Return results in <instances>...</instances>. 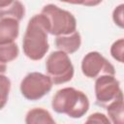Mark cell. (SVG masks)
<instances>
[{
    "label": "cell",
    "mask_w": 124,
    "mask_h": 124,
    "mask_svg": "<svg viewBox=\"0 0 124 124\" xmlns=\"http://www.w3.org/2000/svg\"><path fill=\"white\" fill-rule=\"evenodd\" d=\"M46 71L53 84H62L70 81L75 73L69 55L61 50L52 51L47 56Z\"/></svg>",
    "instance_id": "4"
},
{
    "label": "cell",
    "mask_w": 124,
    "mask_h": 124,
    "mask_svg": "<svg viewBox=\"0 0 124 124\" xmlns=\"http://www.w3.org/2000/svg\"><path fill=\"white\" fill-rule=\"evenodd\" d=\"M51 107L57 113L67 114L71 118H80L89 109V100L84 92L74 87H64L54 94Z\"/></svg>",
    "instance_id": "2"
},
{
    "label": "cell",
    "mask_w": 124,
    "mask_h": 124,
    "mask_svg": "<svg viewBox=\"0 0 124 124\" xmlns=\"http://www.w3.org/2000/svg\"><path fill=\"white\" fill-rule=\"evenodd\" d=\"M108 118L111 124H124V105H123V95L116 98L114 101L109 103L107 107Z\"/></svg>",
    "instance_id": "12"
},
{
    "label": "cell",
    "mask_w": 124,
    "mask_h": 124,
    "mask_svg": "<svg viewBox=\"0 0 124 124\" xmlns=\"http://www.w3.org/2000/svg\"><path fill=\"white\" fill-rule=\"evenodd\" d=\"M46 16L47 32L55 37L66 36L77 31V19L75 16L54 4L44 6L41 11Z\"/></svg>",
    "instance_id": "3"
},
{
    "label": "cell",
    "mask_w": 124,
    "mask_h": 124,
    "mask_svg": "<svg viewBox=\"0 0 124 124\" xmlns=\"http://www.w3.org/2000/svg\"><path fill=\"white\" fill-rule=\"evenodd\" d=\"M19 34V21L13 18L0 19V46L15 43Z\"/></svg>",
    "instance_id": "9"
},
{
    "label": "cell",
    "mask_w": 124,
    "mask_h": 124,
    "mask_svg": "<svg viewBox=\"0 0 124 124\" xmlns=\"http://www.w3.org/2000/svg\"><path fill=\"white\" fill-rule=\"evenodd\" d=\"M54 43L58 50H61L67 54H72L78 50V48L80 47L81 37L79 32L77 30L70 35L55 37Z\"/></svg>",
    "instance_id": "10"
},
{
    "label": "cell",
    "mask_w": 124,
    "mask_h": 124,
    "mask_svg": "<svg viewBox=\"0 0 124 124\" xmlns=\"http://www.w3.org/2000/svg\"><path fill=\"white\" fill-rule=\"evenodd\" d=\"M81 72L89 78H97L104 75H115L113 65L98 51H90L84 55L81 61Z\"/></svg>",
    "instance_id": "6"
},
{
    "label": "cell",
    "mask_w": 124,
    "mask_h": 124,
    "mask_svg": "<svg viewBox=\"0 0 124 124\" xmlns=\"http://www.w3.org/2000/svg\"><path fill=\"white\" fill-rule=\"evenodd\" d=\"M6 71H7V65L0 62V75H4Z\"/></svg>",
    "instance_id": "18"
},
{
    "label": "cell",
    "mask_w": 124,
    "mask_h": 124,
    "mask_svg": "<svg viewBox=\"0 0 124 124\" xmlns=\"http://www.w3.org/2000/svg\"><path fill=\"white\" fill-rule=\"evenodd\" d=\"M110 55L116 61L123 63V55H124V39L120 38L116 40L110 46Z\"/></svg>",
    "instance_id": "15"
},
{
    "label": "cell",
    "mask_w": 124,
    "mask_h": 124,
    "mask_svg": "<svg viewBox=\"0 0 124 124\" xmlns=\"http://www.w3.org/2000/svg\"><path fill=\"white\" fill-rule=\"evenodd\" d=\"M83 124H111L108 116L101 112L91 113Z\"/></svg>",
    "instance_id": "16"
},
{
    "label": "cell",
    "mask_w": 124,
    "mask_h": 124,
    "mask_svg": "<svg viewBox=\"0 0 124 124\" xmlns=\"http://www.w3.org/2000/svg\"><path fill=\"white\" fill-rule=\"evenodd\" d=\"M11 90V80L5 75H0V109H2L9 98V93Z\"/></svg>",
    "instance_id": "14"
},
{
    "label": "cell",
    "mask_w": 124,
    "mask_h": 124,
    "mask_svg": "<svg viewBox=\"0 0 124 124\" xmlns=\"http://www.w3.org/2000/svg\"><path fill=\"white\" fill-rule=\"evenodd\" d=\"M25 124H56L48 110L43 108H34L27 111Z\"/></svg>",
    "instance_id": "11"
},
{
    "label": "cell",
    "mask_w": 124,
    "mask_h": 124,
    "mask_svg": "<svg viewBox=\"0 0 124 124\" xmlns=\"http://www.w3.org/2000/svg\"><path fill=\"white\" fill-rule=\"evenodd\" d=\"M19 54V48L16 43L7 44L0 46V62L7 64L17 58Z\"/></svg>",
    "instance_id": "13"
},
{
    "label": "cell",
    "mask_w": 124,
    "mask_h": 124,
    "mask_svg": "<svg viewBox=\"0 0 124 124\" xmlns=\"http://www.w3.org/2000/svg\"><path fill=\"white\" fill-rule=\"evenodd\" d=\"M95 96L100 106L107 107L119 96L123 95L120 82L114 76L104 75L96 78L94 84Z\"/></svg>",
    "instance_id": "7"
},
{
    "label": "cell",
    "mask_w": 124,
    "mask_h": 124,
    "mask_svg": "<svg viewBox=\"0 0 124 124\" xmlns=\"http://www.w3.org/2000/svg\"><path fill=\"white\" fill-rule=\"evenodd\" d=\"M52 81L47 75L31 72L20 82V92L29 101H37L46 95L52 88Z\"/></svg>",
    "instance_id": "5"
},
{
    "label": "cell",
    "mask_w": 124,
    "mask_h": 124,
    "mask_svg": "<svg viewBox=\"0 0 124 124\" xmlns=\"http://www.w3.org/2000/svg\"><path fill=\"white\" fill-rule=\"evenodd\" d=\"M47 34L46 16L41 13L33 16L27 23L22 40L23 52L29 59L38 61L45 57L49 48Z\"/></svg>",
    "instance_id": "1"
},
{
    "label": "cell",
    "mask_w": 124,
    "mask_h": 124,
    "mask_svg": "<svg viewBox=\"0 0 124 124\" xmlns=\"http://www.w3.org/2000/svg\"><path fill=\"white\" fill-rule=\"evenodd\" d=\"M123 8H124V4H120L117 7H115V9L112 12V19L114 21V23L120 27L123 28L124 26V21H123Z\"/></svg>",
    "instance_id": "17"
},
{
    "label": "cell",
    "mask_w": 124,
    "mask_h": 124,
    "mask_svg": "<svg viewBox=\"0 0 124 124\" xmlns=\"http://www.w3.org/2000/svg\"><path fill=\"white\" fill-rule=\"evenodd\" d=\"M25 15L24 5L18 1L3 0L0 1V19L13 18L20 21Z\"/></svg>",
    "instance_id": "8"
}]
</instances>
